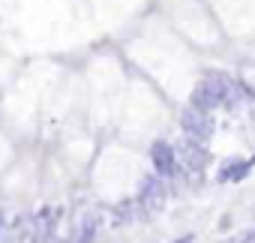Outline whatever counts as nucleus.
Wrapping results in <instances>:
<instances>
[{
  "label": "nucleus",
  "mask_w": 255,
  "mask_h": 243,
  "mask_svg": "<svg viewBox=\"0 0 255 243\" xmlns=\"http://www.w3.org/2000/svg\"><path fill=\"white\" fill-rule=\"evenodd\" d=\"M240 87L249 96H255V63H243L240 66Z\"/></svg>",
  "instance_id": "7"
},
{
  "label": "nucleus",
  "mask_w": 255,
  "mask_h": 243,
  "mask_svg": "<svg viewBox=\"0 0 255 243\" xmlns=\"http://www.w3.org/2000/svg\"><path fill=\"white\" fill-rule=\"evenodd\" d=\"M93 234H96V219H87L75 237V243H93Z\"/></svg>",
  "instance_id": "8"
},
{
  "label": "nucleus",
  "mask_w": 255,
  "mask_h": 243,
  "mask_svg": "<svg viewBox=\"0 0 255 243\" xmlns=\"http://www.w3.org/2000/svg\"><path fill=\"white\" fill-rule=\"evenodd\" d=\"M177 159L183 162V168L189 174H201L204 165H207V150H204V144H198L192 138H183L180 147H177Z\"/></svg>",
  "instance_id": "3"
},
{
  "label": "nucleus",
  "mask_w": 255,
  "mask_h": 243,
  "mask_svg": "<svg viewBox=\"0 0 255 243\" xmlns=\"http://www.w3.org/2000/svg\"><path fill=\"white\" fill-rule=\"evenodd\" d=\"M150 159H153V168L159 171V177H171L174 168H177V153L171 150V144L165 141H156L150 147Z\"/></svg>",
  "instance_id": "4"
},
{
  "label": "nucleus",
  "mask_w": 255,
  "mask_h": 243,
  "mask_svg": "<svg viewBox=\"0 0 255 243\" xmlns=\"http://www.w3.org/2000/svg\"><path fill=\"white\" fill-rule=\"evenodd\" d=\"M249 174V162H243V159H228L225 165H222V171H219V180H243Z\"/></svg>",
  "instance_id": "6"
},
{
  "label": "nucleus",
  "mask_w": 255,
  "mask_h": 243,
  "mask_svg": "<svg viewBox=\"0 0 255 243\" xmlns=\"http://www.w3.org/2000/svg\"><path fill=\"white\" fill-rule=\"evenodd\" d=\"M162 198H165V192H162V183H159V177H147V180H144V186H141V195H138V201H141L147 210H156V207L162 204Z\"/></svg>",
  "instance_id": "5"
},
{
  "label": "nucleus",
  "mask_w": 255,
  "mask_h": 243,
  "mask_svg": "<svg viewBox=\"0 0 255 243\" xmlns=\"http://www.w3.org/2000/svg\"><path fill=\"white\" fill-rule=\"evenodd\" d=\"M237 243H255V228H252V231H246V234H243Z\"/></svg>",
  "instance_id": "9"
},
{
  "label": "nucleus",
  "mask_w": 255,
  "mask_h": 243,
  "mask_svg": "<svg viewBox=\"0 0 255 243\" xmlns=\"http://www.w3.org/2000/svg\"><path fill=\"white\" fill-rule=\"evenodd\" d=\"M180 126H183L186 138H192V141L204 144V141L213 135V117H210L207 111H198V108H186V111L180 114Z\"/></svg>",
  "instance_id": "2"
},
{
  "label": "nucleus",
  "mask_w": 255,
  "mask_h": 243,
  "mask_svg": "<svg viewBox=\"0 0 255 243\" xmlns=\"http://www.w3.org/2000/svg\"><path fill=\"white\" fill-rule=\"evenodd\" d=\"M174 243H192V234H186V237H180V240H174Z\"/></svg>",
  "instance_id": "10"
},
{
  "label": "nucleus",
  "mask_w": 255,
  "mask_h": 243,
  "mask_svg": "<svg viewBox=\"0 0 255 243\" xmlns=\"http://www.w3.org/2000/svg\"><path fill=\"white\" fill-rule=\"evenodd\" d=\"M231 102H234V81L225 72H207L204 81L189 96V108H198V111H207V114H210V108L231 105Z\"/></svg>",
  "instance_id": "1"
}]
</instances>
